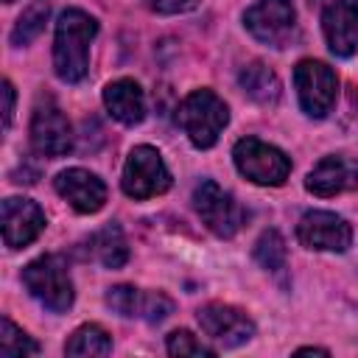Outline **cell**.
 <instances>
[{"label": "cell", "mask_w": 358, "mask_h": 358, "mask_svg": "<svg viewBox=\"0 0 358 358\" xmlns=\"http://www.w3.org/2000/svg\"><path fill=\"white\" fill-rule=\"evenodd\" d=\"M11 115H14V87L11 81H3V129L11 126Z\"/></svg>", "instance_id": "484cf974"}, {"label": "cell", "mask_w": 358, "mask_h": 358, "mask_svg": "<svg viewBox=\"0 0 358 358\" xmlns=\"http://www.w3.org/2000/svg\"><path fill=\"white\" fill-rule=\"evenodd\" d=\"M22 282L28 294L48 310L62 313L73 305V280L62 255H42L22 268Z\"/></svg>", "instance_id": "3957f363"}, {"label": "cell", "mask_w": 358, "mask_h": 358, "mask_svg": "<svg viewBox=\"0 0 358 358\" xmlns=\"http://www.w3.org/2000/svg\"><path fill=\"white\" fill-rule=\"evenodd\" d=\"M103 103L109 109V115L123 123V126H137L145 117V98L137 81L131 78H117L112 84H106L103 90Z\"/></svg>", "instance_id": "e0dca14e"}, {"label": "cell", "mask_w": 358, "mask_h": 358, "mask_svg": "<svg viewBox=\"0 0 358 358\" xmlns=\"http://www.w3.org/2000/svg\"><path fill=\"white\" fill-rule=\"evenodd\" d=\"M48 14H50V3L48 0H34L20 14V20H17L14 31H11V45H28V42H34L42 34V28H45Z\"/></svg>", "instance_id": "44dd1931"}, {"label": "cell", "mask_w": 358, "mask_h": 358, "mask_svg": "<svg viewBox=\"0 0 358 358\" xmlns=\"http://www.w3.org/2000/svg\"><path fill=\"white\" fill-rule=\"evenodd\" d=\"M145 6L157 14H182L196 8V0H145Z\"/></svg>", "instance_id": "d4e9b609"}, {"label": "cell", "mask_w": 358, "mask_h": 358, "mask_svg": "<svg viewBox=\"0 0 358 358\" xmlns=\"http://www.w3.org/2000/svg\"><path fill=\"white\" fill-rule=\"evenodd\" d=\"M98 34L95 17L81 8H67L56 20V39H53V70L62 81L76 84L87 76L90 62V42Z\"/></svg>", "instance_id": "6da1fadb"}, {"label": "cell", "mask_w": 358, "mask_h": 358, "mask_svg": "<svg viewBox=\"0 0 358 358\" xmlns=\"http://www.w3.org/2000/svg\"><path fill=\"white\" fill-rule=\"evenodd\" d=\"M92 255L106 266V268H120L129 260V243L126 235L117 224H106L101 232L92 235Z\"/></svg>", "instance_id": "d6986e66"}, {"label": "cell", "mask_w": 358, "mask_h": 358, "mask_svg": "<svg viewBox=\"0 0 358 358\" xmlns=\"http://www.w3.org/2000/svg\"><path fill=\"white\" fill-rule=\"evenodd\" d=\"M120 185H123V193L131 199H154L171 187V173L157 148L137 145V148H131V154L123 165Z\"/></svg>", "instance_id": "52a82bcc"}, {"label": "cell", "mask_w": 358, "mask_h": 358, "mask_svg": "<svg viewBox=\"0 0 358 358\" xmlns=\"http://www.w3.org/2000/svg\"><path fill=\"white\" fill-rule=\"evenodd\" d=\"M322 31L336 56H352L358 50V0H333L324 6Z\"/></svg>", "instance_id": "9a60e30c"}, {"label": "cell", "mask_w": 358, "mask_h": 358, "mask_svg": "<svg viewBox=\"0 0 358 358\" xmlns=\"http://www.w3.org/2000/svg\"><path fill=\"white\" fill-rule=\"evenodd\" d=\"M232 159H235V168L255 185L277 187L291 173V159L277 145H268L257 137L238 140L232 148Z\"/></svg>", "instance_id": "277c9868"}, {"label": "cell", "mask_w": 358, "mask_h": 358, "mask_svg": "<svg viewBox=\"0 0 358 358\" xmlns=\"http://www.w3.org/2000/svg\"><path fill=\"white\" fill-rule=\"evenodd\" d=\"M196 319H199L201 330L221 347H241L255 336V322L232 305L210 302V305L199 308Z\"/></svg>", "instance_id": "8fae6325"}, {"label": "cell", "mask_w": 358, "mask_h": 358, "mask_svg": "<svg viewBox=\"0 0 358 358\" xmlns=\"http://www.w3.org/2000/svg\"><path fill=\"white\" fill-rule=\"evenodd\" d=\"M246 31L268 45V48H285L296 31V11L291 0H257L243 14Z\"/></svg>", "instance_id": "ba28073f"}, {"label": "cell", "mask_w": 358, "mask_h": 358, "mask_svg": "<svg viewBox=\"0 0 358 358\" xmlns=\"http://www.w3.org/2000/svg\"><path fill=\"white\" fill-rule=\"evenodd\" d=\"M0 218H3V241L8 249L28 246L45 229V213L31 199H17V196L6 199Z\"/></svg>", "instance_id": "4fadbf2b"}, {"label": "cell", "mask_w": 358, "mask_h": 358, "mask_svg": "<svg viewBox=\"0 0 358 358\" xmlns=\"http://www.w3.org/2000/svg\"><path fill=\"white\" fill-rule=\"evenodd\" d=\"M238 81H241V90H243L252 101H257V103H263V106H271V103H277V98H280V78H277L274 70H268L263 62L246 64V67L241 70Z\"/></svg>", "instance_id": "ac0fdd59"}, {"label": "cell", "mask_w": 358, "mask_h": 358, "mask_svg": "<svg viewBox=\"0 0 358 358\" xmlns=\"http://www.w3.org/2000/svg\"><path fill=\"white\" fill-rule=\"evenodd\" d=\"M296 238L305 249L316 252H344L352 243V227L327 210H310L296 224Z\"/></svg>", "instance_id": "30bf717a"}, {"label": "cell", "mask_w": 358, "mask_h": 358, "mask_svg": "<svg viewBox=\"0 0 358 358\" xmlns=\"http://www.w3.org/2000/svg\"><path fill=\"white\" fill-rule=\"evenodd\" d=\"M106 305L126 316V319H145V322H162L171 316L173 302L159 291H140L134 285H115L106 291Z\"/></svg>", "instance_id": "7c38bea8"}, {"label": "cell", "mask_w": 358, "mask_h": 358, "mask_svg": "<svg viewBox=\"0 0 358 358\" xmlns=\"http://www.w3.org/2000/svg\"><path fill=\"white\" fill-rule=\"evenodd\" d=\"M67 355H109L112 338L101 324H81L64 344Z\"/></svg>", "instance_id": "ffe728a7"}, {"label": "cell", "mask_w": 358, "mask_h": 358, "mask_svg": "<svg viewBox=\"0 0 358 358\" xmlns=\"http://www.w3.org/2000/svg\"><path fill=\"white\" fill-rule=\"evenodd\" d=\"M36 352H39V344L31 336H25L11 319L0 322V355L3 358H25Z\"/></svg>", "instance_id": "7402d4cb"}, {"label": "cell", "mask_w": 358, "mask_h": 358, "mask_svg": "<svg viewBox=\"0 0 358 358\" xmlns=\"http://www.w3.org/2000/svg\"><path fill=\"white\" fill-rule=\"evenodd\" d=\"M31 145L42 157H64L73 148V129L50 95L39 98L31 115Z\"/></svg>", "instance_id": "9c48e42d"}, {"label": "cell", "mask_w": 358, "mask_h": 358, "mask_svg": "<svg viewBox=\"0 0 358 358\" xmlns=\"http://www.w3.org/2000/svg\"><path fill=\"white\" fill-rule=\"evenodd\" d=\"M193 207H196L199 218L207 224V229L215 232L218 238H232L246 221L243 207L224 187H218L213 179H201L196 185Z\"/></svg>", "instance_id": "8992f818"}, {"label": "cell", "mask_w": 358, "mask_h": 358, "mask_svg": "<svg viewBox=\"0 0 358 358\" xmlns=\"http://www.w3.org/2000/svg\"><path fill=\"white\" fill-rule=\"evenodd\" d=\"M165 347H168L171 355H179V358H182V355H213V352H215L213 347L201 344L190 330H173V333L168 336Z\"/></svg>", "instance_id": "cb8c5ba5"}, {"label": "cell", "mask_w": 358, "mask_h": 358, "mask_svg": "<svg viewBox=\"0 0 358 358\" xmlns=\"http://www.w3.org/2000/svg\"><path fill=\"white\" fill-rule=\"evenodd\" d=\"M299 352H319V355H327V350H322V347H302Z\"/></svg>", "instance_id": "4316f807"}, {"label": "cell", "mask_w": 358, "mask_h": 358, "mask_svg": "<svg viewBox=\"0 0 358 358\" xmlns=\"http://www.w3.org/2000/svg\"><path fill=\"white\" fill-rule=\"evenodd\" d=\"M176 123L196 148H210L229 123L227 103L213 90H193L176 109Z\"/></svg>", "instance_id": "7a4b0ae2"}, {"label": "cell", "mask_w": 358, "mask_h": 358, "mask_svg": "<svg viewBox=\"0 0 358 358\" xmlns=\"http://www.w3.org/2000/svg\"><path fill=\"white\" fill-rule=\"evenodd\" d=\"M294 87L299 95V106L310 117H324L338 95L336 73L319 59H302L294 67Z\"/></svg>", "instance_id": "5b68a950"}, {"label": "cell", "mask_w": 358, "mask_h": 358, "mask_svg": "<svg viewBox=\"0 0 358 358\" xmlns=\"http://www.w3.org/2000/svg\"><path fill=\"white\" fill-rule=\"evenodd\" d=\"M53 187H56V193L76 213H84V215L98 213L106 204V185L95 173H90L84 168H67V171H62L53 179Z\"/></svg>", "instance_id": "5bb4252c"}, {"label": "cell", "mask_w": 358, "mask_h": 358, "mask_svg": "<svg viewBox=\"0 0 358 358\" xmlns=\"http://www.w3.org/2000/svg\"><path fill=\"white\" fill-rule=\"evenodd\" d=\"M6 3H14V0H6Z\"/></svg>", "instance_id": "83f0119b"}, {"label": "cell", "mask_w": 358, "mask_h": 358, "mask_svg": "<svg viewBox=\"0 0 358 358\" xmlns=\"http://www.w3.org/2000/svg\"><path fill=\"white\" fill-rule=\"evenodd\" d=\"M255 260L268 271L285 268V241L277 229H266L255 243Z\"/></svg>", "instance_id": "603a6c76"}, {"label": "cell", "mask_w": 358, "mask_h": 358, "mask_svg": "<svg viewBox=\"0 0 358 358\" xmlns=\"http://www.w3.org/2000/svg\"><path fill=\"white\" fill-rule=\"evenodd\" d=\"M305 187L322 199L347 193L358 187V162L347 154H330L313 165V171L305 179Z\"/></svg>", "instance_id": "2e32d148"}]
</instances>
